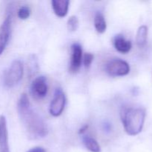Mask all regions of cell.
<instances>
[{"label": "cell", "mask_w": 152, "mask_h": 152, "mask_svg": "<svg viewBox=\"0 0 152 152\" xmlns=\"http://www.w3.org/2000/svg\"><path fill=\"white\" fill-rule=\"evenodd\" d=\"M19 118L28 136L32 139H40L47 136L48 129L41 117L36 112L31 105L25 94L21 95L17 103Z\"/></svg>", "instance_id": "1"}, {"label": "cell", "mask_w": 152, "mask_h": 152, "mask_svg": "<svg viewBox=\"0 0 152 152\" xmlns=\"http://www.w3.org/2000/svg\"><path fill=\"white\" fill-rule=\"evenodd\" d=\"M121 120L126 133L131 136L140 134L143 128L145 111L142 108L124 107L122 108Z\"/></svg>", "instance_id": "2"}, {"label": "cell", "mask_w": 152, "mask_h": 152, "mask_svg": "<svg viewBox=\"0 0 152 152\" xmlns=\"http://www.w3.org/2000/svg\"><path fill=\"white\" fill-rule=\"evenodd\" d=\"M23 65L19 60H14L3 74V83L7 88L18 84L23 77Z\"/></svg>", "instance_id": "3"}, {"label": "cell", "mask_w": 152, "mask_h": 152, "mask_svg": "<svg viewBox=\"0 0 152 152\" xmlns=\"http://www.w3.org/2000/svg\"><path fill=\"white\" fill-rule=\"evenodd\" d=\"M105 71L111 77H123L130 72V66L123 59H113L105 65Z\"/></svg>", "instance_id": "4"}, {"label": "cell", "mask_w": 152, "mask_h": 152, "mask_svg": "<svg viewBox=\"0 0 152 152\" xmlns=\"http://www.w3.org/2000/svg\"><path fill=\"white\" fill-rule=\"evenodd\" d=\"M66 98L64 92L61 88H57L55 91L54 96L50 102L49 111L53 117H59L62 114L65 108Z\"/></svg>", "instance_id": "5"}, {"label": "cell", "mask_w": 152, "mask_h": 152, "mask_svg": "<svg viewBox=\"0 0 152 152\" xmlns=\"http://www.w3.org/2000/svg\"><path fill=\"white\" fill-rule=\"evenodd\" d=\"M83 62V48L79 43L71 45V57L69 65V72L75 74L80 70Z\"/></svg>", "instance_id": "6"}, {"label": "cell", "mask_w": 152, "mask_h": 152, "mask_svg": "<svg viewBox=\"0 0 152 152\" xmlns=\"http://www.w3.org/2000/svg\"><path fill=\"white\" fill-rule=\"evenodd\" d=\"M47 79L44 76H40L34 79L31 86V92L37 99H42L48 94Z\"/></svg>", "instance_id": "7"}, {"label": "cell", "mask_w": 152, "mask_h": 152, "mask_svg": "<svg viewBox=\"0 0 152 152\" xmlns=\"http://www.w3.org/2000/svg\"><path fill=\"white\" fill-rule=\"evenodd\" d=\"M11 34V16L7 15L0 26V56L5 50Z\"/></svg>", "instance_id": "8"}, {"label": "cell", "mask_w": 152, "mask_h": 152, "mask_svg": "<svg viewBox=\"0 0 152 152\" xmlns=\"http://www.w3.org/2000/svg\"><path fill=\"white\" fill-rule=\"evenodd\" d=\"M0 152H10L8 142L7 120L4 116H0Z\"/></svg>", "instance_id": "9"}, {"label": "cell", "mask_w": 152, "mask_h": 152, "mask_svg": "<svg viewBox=\"0 0 152 152\" xmlns=\"http://www.w3.org/2000/svg\"><path fill=\"white\" fill-rule=\"evenodd\" d=\"M113 43L116 50L121 53H129L132 48L131 41L126 39L122 34L116 35L114 38Z\"/></svg>", "instance_id": "10"}, {"label": "cell", "mask_w": 152, "mask_h": 152, "mask_svg": "<svg viewBox=\"0 0 152 152\" xmlns=\"http://www.w3.org/2000/svg\"><path fill=\"white\" fill-rule=\"evenodd\" d=\"M70 1L68 0H52L51 5L53 12L58 17L63 18L68 14Z\"/></svg>", "instance_id": "11"}, {"label": "cell", "mask_w": 152, "mask_h": 152, "mask_svg": "<svg viewBox=\"0 0 152 152\" xmlns=\"http://www.w3.org/2000/svg\"><path fill=\"white\" fill-rule=\"evenodd\" d=\"M83 143L86 148L91 152H100L101 148L99 143L94 138L90 136L83 137Z\"/></svg>", "instance_id": "12"}, {"label": "cell", "mask_w": 152, "mask_h": 152, "mask_svg": "<svg viewBox=\"0 0 152 152\" xmlns=\"http://www.w3.org/2000/svg\"><path fill=\"white\" fill-rule=\"evenodd\" d=\"M94 27L96 31L99 34H103L107 28L105 17L101 12H96L94 16Z\"/></svg>", "instance_id": "13"}, {"label": "cell", "mask_w": 152, "mask_h": 152, "mask_svg": "<svg viewBox=\"0 0 152 152\" xmlns=\"http://www.w3.org/2000/svg\"><path fill=\"white\" fill-rule=\"evenodd\" d=\"M148 37V28L145 25H142L138 28L136 36L137 44L139 47H143L145 45Z\"/></svg>", "instance_id": "14"}, {"label": "cell", "mask_w": 152, "mask_h": 152, "mask_svg": "<svg viewBox=\"0 0 152 152\" xmlns=\"http://www.w3.org/2000/svg\"><path fill=\"white\" fill-rule=\"evenodd\" d=\"M79 27V19L76 16H70L67 22V28L71 32H74L77 30Z\"/></svg>", "instance_id": "15"}, {"label": "cell", "mask_w": 152, "mask_h": 152, "mask_svg": "<svg viewBox=\"0 0 152 152\" xmlns=\"http://www.w3.org/2000/svg\"><path fill=\"white\" fill-rule=\"evenodd\" d=\"M18 17L22 20H25L28 18H29L30 15H31V9L28 6H22L19 7L17 12Z\"/></svg>", "instance_id": "16"}, {"label": "cell", "mask_w": 152, "mask_h": 152, "mask_svg": "<svg viewBox=\"0 0 152 152\" xmlns=\"http://www.w3.org/2000/svg\"><path fill=\"white\" fill-rule=\"evenodd\" d=\"M94 60V55L91 53H85L84 56L83 57V65L86 68H89L90 65H91L92 62Z\"/></svg>", "instance_id": "17"}, {"label": "cell", "mask_w": 152, "mask_h": 152, "mask_svg": "<svg viewBox=\"0 0 152 152\" xmlns=\"http://www.w3.org/2000/svg\"><path fill=\"white\" fill-rule=\"evenodd\" d=\"M27 152H46L45 150L42 147H35V148H33L31 149H30L29 151Z\"/></svg>", "instance_id": "18"}, {"label": "cell", "mask_w": 152, "mask_h": 152, "mask_svg": "<svg viewBox=\"0 0 152 152\" xmlns=\"http://www.w3.org/2000/svg\"><path fill=\"white\" fill-rule=\"evenodd\" d=\"M88 129V125H86V126H84L83 127H82L81 129H80V131H79V134H84L85 132H86V131H87Z\"/></svg>", "instance_id": "19"}]
</instances>
